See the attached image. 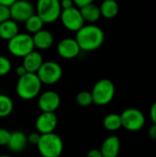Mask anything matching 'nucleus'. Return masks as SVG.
Here are the masks:
<instances>
[{
  "label": "nucleus",
  "mask_w": 156,
  "mask_h": 157,
  "mask_svg": "<svg viewBox=\"0 0 156 157\" xmlns=\"http://www.w3.org/2000/svg\"><path fill=\"white\" fill-rule=\"evenodd\" d=\"M74 40L81 51L93 52L103 45L105 33L100 27L95 24H88L85 25L76 32Z\"/></svg>",
  "instance_id": "obj_1"
},
{
  "label": "nucleus",
  "mask_w": 156,
  "mask_h": 157,
  "mask_svg": "<svg viewBox=\"0 0 156 157\" xmlns=\"http://www.w3.org/2000/svg\"><path fill=\"white\" fill-rule=\"evenodd\" d=\"M41 82L36 74L27 73L18 77L16 85V92L18 98L23 100H31L37 98L41 89Z\"/></svg>",
  "instance_id": "obj_2"
},
{
  "label": "nucleus",
  "mask_w": 156,
  "mask_h": 157,
  "mask_svg": "<svg viewBox=\"0 0 156 157\" xmlns=\"http://www.w3.org/2000/svg\"><path fill=\"white\" fill-rule=\"evenodd\" d=\"M37 148L42 157H60L63 150V143L62 138L54 132L43 134L40 135Z\"/></svg>",
  "instance_id": "obj_3"
},
{
  "label": "nucleus",
  "mask_w": 156,
  "mask_h": 157,
  "mask_svg": "<svg viewBox=\"0 0 156 157\" xmlns=\"http://www.w3.org/2000/svg\"><path fill=\"white\" fill-rule=\"evenodd\" d=\"M90 93L92 95L94 104L97 106H106L114 98L115 85L111 80L103 78L94 85Z\"/></svg>",
  "instance_id": "obj_4"
},
{
  "label": "nucleus",
  "mask_w": 156,
  "mask_h": 157,
  "mask_svg": "<svg viewBox=\"0 0 156 157\" xmlns=\"http://www.w3.org/2000/svg\"><path fill=\"white\" fill-rule=\"evenodd\" d=\"M7 49L13 56L24 58L35 49L32 36L29 33H18L8 41Z\"/></svg>",
  "instance_id": "obj_5"
},
{
  "label": "nucleus",
  "mask_w": 156,
  "mask_h": 157,
  "mask_svg": "<svg viewBox=\"0 0 156 157\" xmlns=\"http://www.w3.org/2000/svg\"><path fill=\"white\" fill-rule=\"evenodd\" d=\"M36 11L44 24H51L60 18L62 7L58 0H40L37 3Z\"/></svg>",
  "instance_id": "obj_6"
},
{
  "label": "nucleus",
  "mask_w": 156,
  "mask_h": 157,
  "mask_svg": "<svg viewBox=\"0 0 156 157\" xmlns=\"http://www.w3.org/2000/svg\"><path fill=\"white\" fill-rule=\"evenodd\" d=\"M121 125L124 129L130 132L141 131L146 122V119L142 110L135 108H129L120 114Z\"/></svg>",
  "instance_id": "obj_7"
},
{
  "label": "nucleus",
  "mask_w": 156,
  "mask_h": 157,
  "mask_svg": "<svg viewBox=\"0 0 156 157\" xmlns=\"http://www.w3.org/2000/svg\"><path fill=\"white\" fill-rule=\"evenodd\" d=\"M36 75L42 85H54L61 80L63 69L58 63L47 61L42 63Z\"/></svg>",
  "instance_id": "obj_8"
},
{
  "label": "nucleus",
  "mask_w": 156,
  "mask_h": 157,
  "mask_svg": "<svg viewBox=\"0 0 156 157\" xmlns=\"http://www.w3.org/2000/svg\"><path fill=\"white\" fill-rule=\"evenodd\" d=\"M60 18L63 27L72 32L76 33L85 26V21L82 17L80 10L74 7V6L69 9L62 10Z\"/></svg>",
  "instance_id": "obj_9"
},
{
  "label": "nucleus",
  "mask_w": 156,
  "mask_h": 157,
  "mask_svg": "<svg viewBox=\"0 0 156 157\" xmlns=\"http://www.w3.org/2000/svg\"><path fill=\"white\" fill-rule=\"evenodd\" d=\"M10 18L17 23H25L35 13V8L33 5L26 0H17L9 8Z\"/></svg>",
  "instance_id": "obj_10"
},
{
  "label": "nucleus",
  "mask_w": 156,
  "mask_h": 157,
  "mask_svg": "<svg viewBox=\"0 0 156 157\" xmlns=\"http://www.w3.org/2000/svg\"><path fill=\"white\" fill-rule=\"evenodd\" d=\"M58 124V119L55 113L51 112H41L35 122L37 132L40 135L49 134L54 132Z\"/></svg>",
  "instance_id": "obj_11"
},
{
  "label": "nucleus",
  "mask_w": 156,
  "mask_h": 157,
  "mask_svg": "<svg viewBox=\"0 0 156 157\" xmlns=\"http://www.w3.org/2000/svg\"><path fill=\"white\" fill-rule=\"evenodd\" d=\"M38 105L41 112L54 113L61 105L60 95L52 90H48L42 93L38 100Z\"/></svg>",
  "instance_id": "obj_12"
},
{
  "label": "nucleus",
  "mask_w": 156,
  "mask_h": 157,
  "mask_svg": "<svg viewBox=\"0 0 156 157\" xmlns=\"http://www.w3.org/2000/svg\"><path fill=\"white\" fill-rule=\"evenodd\" d=\"M57 53L63 59L71 60L79 55L81 52L80 47L77 44L76 40L73 38L63 39L57 44Z\"/></svg>",
  "instance_id": "obj_13"
},
{
  "label": "nucleus",
  "mask_w": 156,
  "mask_h": 157,
  "mask_svg": "<svg viewBox=\"0 0 156 157\" xmlns=\"http://www.w3.org/2000/svg\"><path fill=\"white\" fill-rule=\"evenodd\" d=\"M120 150V141L116 135L108 136L102 143L100 153L103 157H118Z\"/></svg>",
  "instance_id": "obj_14"
},
{
  "label": "nucleus",
  "mask_w": 156,
  "mask_h": 157,
  "mask_svg": "<svg viewBox=\"0 0 156 157\" xmlns=\"http://www.w3.org/2000/svg\"><path fill=\"white\" fill-rule=\"evenodd\" d=\"M32 40L34 47L39 50H48L52 46L54 42L53 34L46 29H41L40 31L34 34L32 36Z\"/></svg>",
  "instance_id": "obj_15"
},
{
  "label": "nucleus",
  "mask_w": 156,
  "mask_h": 157,
  "mask_svg": "<svg viewBox=\"0 0 156 157\" xmlns=\"http://www.w3.org/2000/svg\"><path fill=\"white\" fill-rule=\"evenodd\" d=\"M44 63L42 55L36 51H33L27 56L23 58V66L27 70L28 73L37 74L42 63Z\"/></svg>",
  "instance_id": "obj_16"
},
{
  "label": "nucleus",
  "mask_w": 156,
  "mask_h": 157,
  "mask_svg": "<svg viewBox=\"0 0 156 157\" xmlns=\"http://www.w3.org/2000/svg\"><path fill=\"white\" fill-rule=\"evenodd\" d=\"M28 144L27 136L23 132L15 131L11 132L10 140L7 144V148L13 153H19L23 151Z\"/></svg>",
  "instance_id": "obj_17"
},
{
  "label": "nucleus",
  "mask_w": 156,
  "mask_h": 157,
  "mask_svg": "<svg viewBox=\"0 0 156 157\" xmlns=\"http://www.w3.org/2000/svg\"><path fill=\"white\" fill-rule=\"evenodd\" d=\"M19 33V28L17 22L11 18L0 24V39L9 41Z\"/></svg>",
  "instance_id": "obj_18"
},
{
  "label": "nucleus",
  "mask_w": 156,
  "mask_h": 157,
  "mask_svg": "<svg viewBox=\"0 0 156 157\" xmlns=\"http://www.w3.org/2000/svg\"><path fill=\"white\" fill-rule=\"evenodd\" d=\"M79 10H80V13L82 15L84 21L88 22L89 24H94L101 17L99 6L95 5L93 2L91 4H89L88 6H86L84 8L79 9Z\"/></svg>",
  "instance_id": "obj_19"
},
{
  "label": "nucleus",
  "mask_w": 156,
  "mask_h": 157,
  "mask_svg": "<svg viewBox=\"0 0 156 157\" xmlns=\"http://www.w3.org/2000/svg\"><path fill=\"white\" fill-rule=\"evenodd\" d=\"M99 10H100V14L102 17L108 19H111L117 17L120 11V7L116 1L106 0L101 3L99 6Z\"/></svg>",
  "instance_id": "obj_20"
},
{
  "label": "nucleus",
  "mask_w": 156,
  "mask_h": 157,
  "mask_svg": "<svg viewBox=\"0 0 156 157\" xmlns=\"http://www.w3.org/2000/svg\"><path fill=\"white\" fill-rule=\"evenodd\" d=\"M103 126L109 132H116L120 130L122 127L120 115L117 113H110L107 115L103 120Z\"/></svg>",
  "instance_id": "obj_21"
},
{
  "label": "nucleus",
  "mask_w": 156,
  "mask_h": 157,
  "mask_svg": "<svg viewBox=\"0 0 156 157\" xmlns=\"http://www.w3.org/2000/svg\"><path fill=\"white\" fill-rule=\"evenodd\" d=\"M24 24H25V29L29 35L30 34L34 35L37 32L40 31L41 29H43V26H44L43 21L39 17L37 14L32 15L29 19L25 21Z\"/></svg>",
  "instance_id": "obj_22"
},
{
  "label": "nucleus",
  "mask_w": 156,
  "mask_h": 157,
  "mask_svg": "<svg viewBox=\"0 0 156 157\" xmlns=\"http://www.w3.org/2000/svg\"><path fill=\"white\" fill-rule=\"evenodd\" d=\"M14 109L13 100L6 95L0 94V118L9 116Z\"/></svg>",
  "instance_id": "obj_23"
},
{
  "label": "nucleus",
  "mask_w": 156,
  "mask_h": 157,
  "mask_svg": "<svg viewBox=\"0 0 156 157\" xmlns=\"http://www.w3.org/2000/svg\"><path fill=\"white\" fill-rule=\"evenodd\" d=\"M76 103L80 107H88L93 104L92 95L88 91H81L76 96Z\"/></svg>",
  "instance_id": "obj_24"
},
{
  "label": "nucleus",
  "mask_w": 156,
  "mask_h": 157,
  "mask_svg": "<svg viewBox=\"0 0 156 157\" xmlns=\"http://www.w3.org/2000/svg\"><path fill=\"white\" fill-rule=\"evenodd\" d=\"M12 64L8 58L0 55V76H5L8 75L11 71Z\"/></svg>",
  "instance_id": "obj_25"
},
{
  "label": "nucleus",
  "mask_w": 156,
  "mask_h": 157,
  "mask_svg": "<svg viewBox=\"0 0 156 157\" xmlns=\"http://www.w3.org/2000/svg\"><path fill=\"white\" fill-rule=\"evenodd\" d=\"M10 136H11L10 132H8L6 129L0 128V146L7 145V144L10 140Z\"/></svg>",
  "instance_id": "obj_26"
},
{
  "label": "nucleus",
  "mask_w": 156,
  "mask_h": 157,
  "mask_svg": "<svg viewBox=\"0 0 156 157\" xmlns=\"http://www.w3.org/2000/svg\"><path fill=\"white\" fill-rule=\"evenodd\" d=\"M10 19V11L8 7L0 5V24Z\"/></svg>",
  "instance_id": "obj_27"
},
{
  "label": "nucleus",
  "mask_w": 156,
  "mask_h": 157,
  "mask_svg": "<svg viewBox=\"0 0 156 157\" xmlns=\"http://www.w3.org/2000/svg\"><path fill=\"white\" fill-rule=\"evenodd\" d=\"M40 139V134L39 132H31L29 136H27V140H28V143L31 144H34V145H37Z\"/></svg>",
  "instance_id": "obj_28"
},
{
  "label": "nucleus",
  "mask_w": 156,
  "mask_h": 157,
  "mask_svg": "<svg viewBox=\"0 0 156 157\" xmlns=\"http://www.w3.org/2000/svg\"><path fill=\"white\" fill-rule=\"evenodd\" d=\"M92 2H93L92 0H74V7H76L78 9H82L85 6L91 4Z\"/></svg>",
  "instance_id": "obj_29"
},
{
  "label": "nucleus",
  "mask_w": 156,
  "mask_h": 157,
  "mask_svg": "<svg viewBox=\"0 0 156 157\" xmlns=\"http://www.w3.org/2000/svg\"><path fill=\"white\" fill-rule=\"evenodd\" d=\"M60 5H61L62 10L69 9V8H71V7L74 6V1H71V0H63L62 2H60Z\"/></svg>",
  "instance_id": "obj_30"
},
{
  "label": "nucleus",
  "mask_w": 156,
  "mask_h": 157,
  "mask_svg": "<svg viewBox=\"0 0 156 157\" xmlns=\"http://www.w3.org/2000/svg\"><path fill=\"white\" fill-rule=\"evenodd\" d=\"M150 118L153 121V124L156 125V102H154L150 109Z\"/></svg>",
  "instance_id": "obj_31"
},
{
  "label": "nucleus",
  "mask_w": 156,
  "mask_h": 157,
  "mask_svg": "<svg viewBox=\"0 0 156 157\" xmlns=\"http://www.w3.org/2000/svg\"><path fill=\"white\" fill-rule=\"evenodd\" d=\"M148 135L152 140H156V125L153 124L148 131Z\"/></svg>",
  "instance_id": "obj_32"
},
{
  "label": "nucleus",
  "mask_w": 156,
  "mask_h": 157,
  "mask_svg": "<svg viewBox=\"0 0 156 157\" xmlns=\"http://www.w3.org/2000/svg\"><path fill=\"white\" fill-rule=\"evenodd\" d=\"M86 157H103V156H102V155H101V153H100V151H99V150H97V149H92V150H90V151L87 153Z\"/></svg>",
  "instance_id": "obj_33"
},
{
  "label": "nucleus",
  "mask_w": 156,
  "mask_h": 157,
  "mask_svg": "<svg viewBox=\"0 0 156 157\" xmlns=\"http://www.w3.org/2000/svg\"><path fill=\"white\" fill-rule=\"evenodd\" d=\"M16 73H17V76H18V77H21V76L25 75L28 72H27V70L25 69V67H24L23 65H19V66H17V69H16Z\"/></svg>",
  "instance_id": "obj_34"
},
{
  "label": "nucleus",
  "mask_w": 156,
  "mask_h": 157,
  "mask_svg": "<svg viewBox=\"0 0 156 157\" xmlns=\"http://www.w3.org/2000/svg\"><path fill=\"white\" fill-rule=\"evenodd\" d=\"M14 2H15V0H0V5L10 8L11 6L14 4Z\"/></svg>",
  "instance_id": "obj_35"
},
{
  "label": "nucleus",
  "mask_w": 156,
  "mask_h": 157,
  "mask_svg": "<svg viewBox=\"0 0 156 157\" xmlns=\"http://www.w3.org/2000/svg\"><path fill=\"white\" fill-rule=\"evenodd\" d=\"M0 157H12V156H9V155H0Z\"/></svg>",
  "instance_id": "obj_36"
}]
</instances>
